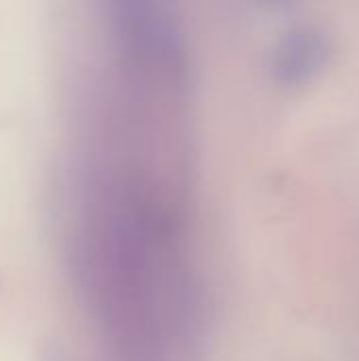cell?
Here are the masks:
<instances>
[{
    "label": "cell",
    "mask_w": 359,
    "mask_h": 361,
    "mask_svg": "<svg viewBox=\"0 0 359 361\" xmlns=\"http://www.w3.org/2000/svg\"><path fill=\"white\" fill-rule=\"evenodd\" d=\"M184 76L121 80L114 144L99 180L97 275L125 361H184L195 315Z\"/></svg>",
    "instance_id": "cell-1"
}]
</instances>
